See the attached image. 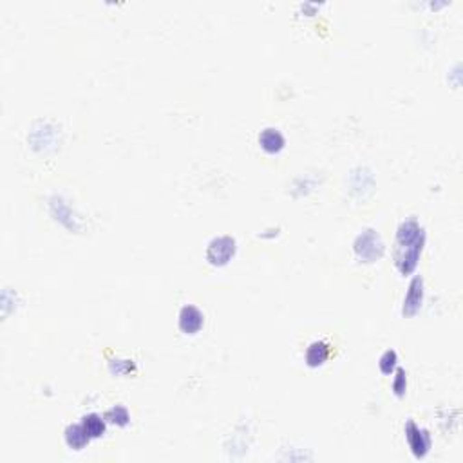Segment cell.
<instances>
[{"mask_svg": "<svg viewBox=\"0 0 463 463\" xmlns=\"http://www.w3.org/2000/svg\"><path fill=\"white\" fill-rule=\"evenodd\" d=\"M403 433H405V442H408L409 451L414 456V460L427 458L431 447H433V440H431L427 429L420 427L414 420H408Z\"/></svg>", "mask_w": 463, "mask_h": 463, "instance_id": "cell-4", "label": "cell"}, {"mask_svg": "<svg viewBox=\"0 0 463 463\" xmlns=\"http://www.w3.org/2000/svg\"><path fill=\"white\" fill-rule=\"evenodd\" d=\"M391 388H393L395 397L398 398L405 397V393H408V373H405V369L402 368L395 369V377Z\"/></svg>", "mask_w": 463, "mask_h": 463, "instance_id": "cell-14", "label": "cell"}, {"mask_svg": "<svg viewBox=\"0 0 463 463\" xmlns=\"http://www.w3.org/2000/svg\"><path fill=\"white\" fill-rule=\"evenodd\" d=\"M107 420V423H112L116 427H127L129 423H131V413H129V409L125 405H112L111 409H107V413L103 414Z\"/></svg>", "mask_w": 463, "mask_h": 463, "instance_id": "cell-11", "label": "cell"}, {"mask_svg": "<svg viewBox=\"0 0 463 463\" xmlns=\"http://www.w3.org/2000/svg\"><path fill=\"white\" fill-rule=\"evenodd\" d=\"M237 252V241L232 236H216L207 245L205 257L212 266H227Z\"/></svg>", "mask_w": 463, "mask_h": 463, "instance_id": "cell-3", "label": "cell"}, {"mask_svg": "<svg viewBox=\"0 0 463 463\" xmlns=\"http://www.w3.org/2000/svg\"><path fill=\"white\" fill-rule=\"evenodd\" d=\"M398 366V353L395 349H386L382 353V357L378 358V368H380V373L382 375H393L395 369Z\"/></svg>", "mask_w": 463, "mask_h": 463, "instance_id": "cell-12", "label": "cell"}, {"mask_svg": "<svg viewBox=\"0 0 463 463\" xmlns=\"http://www.w3.org/2000/svg\"><path fill=\"white\" fill-rule=\"evenodd\" d=\"M423 297H425V290H423V277L420 275H414L409 282L408 293H405V297H403V304H402V315L403 317H414L418 312H420V308L423 304Z\"/></svg>", "mask_w": 463, "mask_h": 463, "instance_id": "cell-6", "label": "cell"}, {"mask_svg": "<svg viewBox=\"0 0 463 463\" xmlns=\"http://www.w3.org/2000/svg\"><path fill=\"white\" fill-rule=\"evenodd\" d=\"M331 357V346L326 340H315L306 347L304 360L308 368H321Z\"/></svg>", "mask_w": 463, "mask_h": 463, "instance_id": "cell-8", "label": "cell"}, {"mask_svg": "<svg viewBox=\"0 0 463 463\" xmlns=\"http://www.w3.org/2000/svg\"><path fill=\"white\" fill-rule=\"evenodd\" d=\"M205 326V315L194 304H185L177 315V327L185 335H197Z\"/></svg>", "mask_w": 463, "mask_h": 463, "instance_id": "cell-5", "label": "cell"}, {"mask_svg": "<svg viewBox=\"0 0 463 463\" xmlns=\"http://www.w3.org/2000/svg\"><path fill=\"white\" fill-rule=\"evenodd\" d=\"M425 241H427V234L416 217H408L398 225L393 259L400 275L408 277L416 270Z\"/></svg>", "mask_w": 463, "mask_h": 463, "instance_id": "cell-1", "label": "cell"}, {"mask_svg": "<svg viewBox=\"0 0 463 463\" xmlns=\"http://www.w3.org/2000/svg\"><path fill=\"white\" fill-rule=\"evenodd\" d=\"M82 425L86 429V433L89 434L91 440L101 438L107 431V420L105 416H101L98 413H89L82 418Z\"/></svg>", "mask_w": 463, "mask_h": 463, "instance_id": "cell-10", "label": "cell"}, {"mask_svg": "<svg viewBox=\"0 0 463 463\" xmlns=\"http://www.w3.org/2000/svg\"><path fill=\"white\" fill-rule=\"evenodd\" d=\"M353 252H355V255H357L360 262L373 264V262L382 259L384 252H386V245H384L382 236L375 228H366V230H362L355 237Z\"/></svg>", "mask_w": 463, "mask_h": 463, "instance_id": "cell-2", "label": "cell"}, {"mask_svg": "<svg viewBox=\"0 0 463 463\" xmlns=\"http://www.w3.org/2000/svg\"><path fill=\"white\" fill-rule=\"evenodd\" d=\"M109 371L116 377H129L138 371L134 360H111L109 362Z\"/></svg>", "mask_w": 463, "mask_h": 463, "instance_id": "cell-13", "label": "cell"}, {"mask_svg": "<svg viewBox=\"0 0 463 463\" xmlns=\"http://www.w3.org/2000/svg\"><path fill=\"white\" fill-rule=\"evenodd\" d=\"M259 145L266 154H279L286 147V138L277 127H266L259 132Z\"/></svg>", "mask_w": 463, "mask_h": 463, "instance_id": "cell-7", "label": "cell"}, {"mask_svg": "<svg viewBox=\"0 0 463 463\" xmlns=\"http://www.w3.org/2000/svg\"><path fill=\"white\" fill-rule=\"evenodd\" d=\"M64 440H66V445L71 451H82V449H86L89 445V442H91V438L86 433L82 422L67 425L66 431H64Z\"/></svg>", "mask_w": 463, "mask_h": 463, "instance_id": "cell-9", "label": "cell"}]
</instances>
